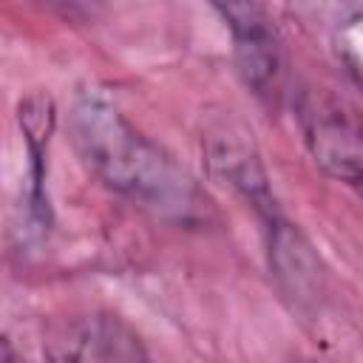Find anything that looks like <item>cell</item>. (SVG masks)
<instances>
[{"label": "cell", "mask_w": 363, "mask_h": 363, "mask_svg": "<svg viewBox=\"0 0 363 363\" xmlns=\"http://www.w3.org/2000/svg\"><path fill=\"white\" fill-rule=\"evenodd\" d=\"M68 125L82 164L111 193L173 227L204 230L218 221L199 179L145 136L102 85L85 82L77 88Z\"/></svg>", "instance_id": "obj_1"}, {"label": "cell", "mask_w": 363, "mask_h": 363, "mask_svg": "<svg viewBox=\"0 0 363 363\" xmlns=\"http://www.w3.org/2000/svg\"><path fill=\"white\" fill-rule=\"evenodd\" d=\"M298 122L315 164L363 199V116L329 91L309 88L298 96Z\"/></svg>", "instance_id": "obj_2"}, {"label": "cell", "mask_w": 363, "mask_h": 363, "mask_svg": "<svg viewBox=\"0 0 363 363\" xmlns=\"http://www.w3.org/2000/svg\"><path fill=\"white\" fill-rule=\"evenodd\" d=\"M233 37V62L241 82L261 99H272L284 79V43L269 11L258 3H216Z\"/></svg>", "instance_id": "obj_3"}, {"label": "cell", "mask_w": 363, "mask_h": 363, "mask_svg": "<svg viewBox=\"0 0 363 363\" xmlns=\"http://www.w3.org/2000/svg\"><path fill=\"white\" fill-rule=\"evenodd\" d=\"M17 122L26 142V187H23V238L40 244L51 230V201H48V145L57 125L54 99L34 91L20 99Z\"/></svg>", "instance_id": "obj_4"}, {"label": "cell", "mask_w": 363, "mask_h": 363, "mask_svg": "<svg viewBox=\"0 0 363 363\" xmlns=\"http://www.w3.org/2000/svg\"><path fill=\"white\" fill-rule=\"evenodd\" d=\"M204 162L210 167V176L221 184H227L233 193H238L252 210L261 216V221H269L281 216L278 201L269 187V176L247 139V133L233 128H218L204 136Z\"/></svg>", "instance_id": "obj_5"}, {"label": "cell", "mask_w": 363, "mask_h": 363, "mask_svg": "<svg viewBox=\"0 0 363 363\" xmlns=\"http://www.w3.org/2000/svg\"><path fill=\"white\" fill-rule=\"evenodd\" d=\"M264 233H267L269 272H272L281 295L298 312L315 309L318 298L323 295V269H320V258H318L315 247L284 216L264 221Z\"/></svg>", "instance_id": "obj_6"}, {"label": "cell", "mask_w": 363, "mask_h": 363, "mask_svg": "<svg viewBox=\"0 0 363 363\" xmlns=\"http://www.w3.org/2000/svg\"><path fill=\"white\" fill-rule=\"evenodd\" d=\"M85 337L91 340L99 363H150L133 329L113 315L96 318Z\"/></svg>", "instance_id": "obj_7"}, {"label": "cell", "mask_w": 363, "mask_h": 363, "mask_svg": "<svg viewBox=\"0 0 363 363\" xmlns=\"http://www.w3.org/2000/svg\"><path fill=\"white\" fill-rule=\"evenodd\" d=\"M337 54L363 85V9H354L337 28Z\"/></svg>", "instance_id": "obj_8"}, {"label": "cell", "mask_w": 363, "mask_h": 363, "mask_svg": "<svg viewBox=\"0 0 363 363\" xmlns=\"http://www.w3.org/2000/svg\"><path fill=\"white\" fill-rule=\"evenodd\" d=\"M48 363H79V349L77 343H51L45 352Z\"/></svg>", "instance_id": "obj_9"}, {"label": "cell", "mask_w": 363, "mask_h": 363, "mask_svg": "<svg viewBox=\"0 0 363 363\" xmlns=\"http://www.w3.org/2000/svg\"><path fill=\"white\" fill-rule=\"evenodd\" d=\"M3 363H26V360L17 354V349H14V343H11L9 337H3Z\"/></svg>", "instance_id": "obj_10"}]
</instances>
